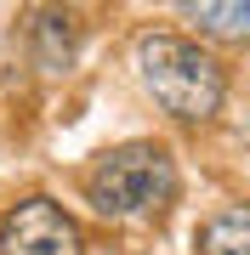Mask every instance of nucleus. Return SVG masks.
<instances>
[{"mask_svg": "<svg viewBox=\"0 0 250 255\" xmlns=\"http://www.w3.org/2000/svg\"><path fill=\"white\" fill-rule=\"evenodd\" d=\"M85 199L102 221L148 227L176 204V159L165 142H120L85 170Z\"/></svg>", "mask_w": 250, "mask_h": 255, "instance_id": "1", "label": "nucleus"}, {"mask_svg": "<svg viewBox=\"0 0 250 255\" xmlns=\"http://www.w3.org/2000/svg\"><path fill=\"white\" fill-rule=\"evenodd\" d=\"M137 74L142 85H148V97L165 108L171 119H182V125H205V119H216L228 97V74L216 63L205 46L182 34H137Z\"/></svg>", "mask_w": 250, "mask_h": 255, "instance_id": "2", "label": "nucleus"}, {"mask_svg": "<svg viewBox=\"0 0 250 255\" xmlns=\"http://www.w3.org/2000/svg\"><path fill=\"white\" fill-rule=\"evenodd\" d=\"M0 255H85V233L57 199H23L0 216Z\"/></svg>", "mask_w": 250, "mask_h": 255, "instance_id": "3", "label": "nucleus"}, {"mask_svg": "<svg viewBox=\"0 0 250 255\" xmlns=\"http://www.w3.org/2000/svg\"><path fill=\"white\" fill-rule=\"evenodd\" d=\"M194 255H250V204H228L194 233Z\"/></svg>", "mask_w": 250, "mask_h": 255, "instance_id": "4", "label": "nucleus"}, {"mask_svg": "<svg viewBox=\"0 0 250 255\" xmlns=\"http://www.w3.org/2000/svg\"><path fill=\"white\" fill-rule=\"evenodd\" d=\"M182 17H194L199 34H216V40H250V0H228V6H216V0H188Z\"/></svg>", "mask_w": 250, "mask_h": 255, "instance_id": "5", "label": "nucleus"}, {"mask_svg": "<svg viewBox=\"0 0 250 255\" xmlns=\"http://www.w3.org/2000/svg\"><path fill=\"white\" fill-rule=\"evenodd\" d=\"M34 40H40V68L63 74L74 63V17L68 11H40L34 17Z\"/></svg>", "mask_w": 250, "mask_h": 255, "instance_id": "6", "label": "nucleus"}]
</instances>
